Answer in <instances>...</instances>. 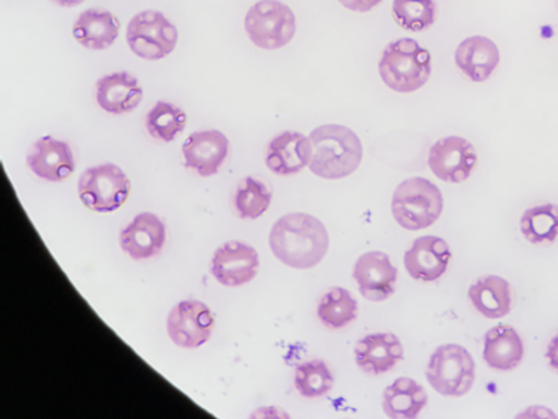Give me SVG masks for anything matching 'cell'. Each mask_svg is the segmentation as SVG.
Returning a JSON list of instances; mask_svg holds the SVG:
<instances>
[{
    "label": "cell",
    "mask_w": 558,
    "mask_h": 419,
    "mask_svg": "<svg viewBox=\"0 0 558 419\" xmlns=\"http://www.w3.org/2000/svg\"><path fill=\"white\" fill-rule=\"evenodd\" d=\"M119 32L121 21L111 11L88 9L77 16L72 34L83 48L100 52L116 44Z\"/></svg>",
    "instance_id": "20"
},
{
    "label": "cell",
    "mask_w": 558,
    "mask_h": 419,
    "mask_svg": "<svg viewBox=\"0 0 558 419\" xmlns=\"http://www.w3.org/2000/svg\"><path fill=\"white\" fill-rule=\"evenodd\" d=\"M186 113L179 106L159 100L146 115V130L157 140L173 141L184 132Z\"/></svg>",
    "instance_id": "27"
},
{
    "label": "cell",
    "mask_w": 558,
    "mask_h": 419,
    "mask_svg": "<svg viewBox=\"0 0 558 419\" xmlns=\"http://www.w3.org/2000/svg\"><path fill=\"white\" fill-rule=\"evenodd\" d=\"M121 247L134 260H146L162 251L167 242V226L150 212L140 213L121 232Z\"/></svg>",
    "instance_id": "17"
},
{
    "label": "cell",
    "mask_w": 558,
    "mask_h": 419,
    "mask_svg": "<svg viewBox=\"0 0 558 419\" xmlns=\"http://www.w3.org/2000/svg\"><path fill=\"white\" fill-rule=\"evenodd\" d=\"M271 190L265 183L254 177H247L238 186L235 209L241 219L255 220L270 208Z\"/></svg>",
    "instance_id": "30"
},
{
    "label": "cell",
    "mask_w": 558,
    "mask_h": 419,
    "mask_svg": "<svg viewBox=\"0 0 558 419\" xmlns=\"http://www.w3.org/2000/svg\"><path fill=\"white\" fill-rule=\"evenodd\" d=\"M50 2L61 5V8L72 9L77 8L84 0H50Z\"/></svg>",
    "instance_id": "34"
},
{
    "label": "cell",
    "mask_w": 558,
    "mask_h": 419,
    "mask_svg": "<svg viewBox=\"0 0 558 419\" xmlns=\"http://www.w3.org/2000/svg\"><path fill=\"white\" fill-rule=\"evenodd\" d=\"M27 165L37 177L60 183L75 172V156L66 141L44 137L33 145Z\"/></svg>",
    "instance_id": "16"
},
{
    "label": "cell",
    "mask_w": 558,
    "mask_h": 419,
    "mask_svg": "<svg viewBox=\"0 0 558 419\" xmlns=\"http://www.w3.org/2000/svg\"><path fill=\"white\" fill-rule=\"evenodd\" d=\"M477 155L474 145L461 137H447L430 147L428 165L438 180L449 184H461L471 177L476 168Z\"/></svg>",
    "instance_id": "10"
},
{
    "label": "cell",
    "mask_w": 558,
    "mask_h": 419,
    "mask_svg": "<svg viewBox=\"0 0 558 419\" xmlns=\"http://www.w3.org/2000/svg\"><path fill=\"white\" fill-rule=\"evenodd\" d=\"M259 269V255L255 248L242 242H227L214 254L210 274L229 287H238L252 282Z\"/></svg>",
    "instance_id": "12"
},
{
    "label": "cell",
    "mask_w": 558,
    "mask_h": 419,
    "mask_svg": "<svg viewBox=\"0 0 558 419\" xmlns=\"http://www.w3.org/2000/svg\"><path fill=\"white\" fill-rule=\"evenodd\" d=\"M359 305L344 287H332L318 303L317 317L329 330H343L357 319Z\"/></svg>",
    "instance_id": "25"
},
{
    "label": "cell",
    "mask_w": 558,
    "mask_h": 419,
    "mask_svg": "<svg viewBox=\"0 0 558 419\" xmlns=\"http://www.w3.org/2000/svg\"><path fill=\"white\" fill-rule=\"evenodd\" d=\"M229 151V138L219 130L193 133L182 145L185 168L195 170L202 177L218 174Z\"/></svg>",
    "instance_id": "14"
},
{
    "label": "cell",
    "mask_w": 558,
    "mask_h": 419,
    "mask_svg": "<svg viewBox=\"0 0 558 419\" xmlns=\"http://www.w3.org/2000/svg\"><path fill=\"white\" fill-rule=\"evenodd\" d=\"M295 15L289 5L279 0H259L250 8L244 19V30L255 47L277 50L292 41Z\"/></svg>",
    "instance_id": "7"
},
{
    "label": "cell",
    "mask_w": 558,
    "mask_h": 419,
    "mask_svg": "<svg viewBox=\"0 0 558 419\" xmlns=\"http://www.w3.org/2000/svg\"><path fill=\"white\" fill-rule=\"evenodd\" d=\"M545 359L548 361L550 370L558 375V333L551 337L548 347H546Z\"/></svg>",
    "instance_id": "32"
},
{
    "label": "cell",
    "mask_w": 558,
    "mask_h": 419,
    "mask_svg": "<svg viewBox=\"0 0 558 419\" xmlns=\"http://www.w3.org/2000/svg\"><path fill=\"white\" fill-rule=\"evenodd\" d=\"M312 155L310 137L299 132H283L267 147L266 165L277 175H294L310 167Z\"/></svg>",
    "instance_id": "18"
},
{
    "label": "cell",
    "mask_w": 558,
    "mask_h": 419,
    "mask_svg": "<svg viewBox=\"0 0 558 419\" xmlns=\"http://www.w3.org/2000/svg\"><path fill=\"white\" fill-rule=\"evenodd\" d=\"M472 307L489 320H499L511 311L512 293L508 281L499 275H486L469 288Z\"/></svg>",
    "instance_id": "23"
},
{
    "label": "cell",
    "mask_w": 558,
    "mask_h": 419,
    "mask_svg": "<svg viewBox=\"0 0 558 419\" xmlns=\"http://www.w3.org/2000/svg\"><path fill=\"white\" fill-rule=\"evenodd\" d=\"M525 356V345L514 328L497 325L484 335L483 359L495 371L515 370Z\"/></svg>",
    "instance_id": "21"
},
{
    "label": "cell",
    "mask_w": 558,
    "mask_h": 419,
    "mask_svg": "<svg viewBox=\"0 0 558 419\" xmlns=\"http://www.w3.org/2000/svg\"><path fill=\"white\" fill-rule=\"evenodd\" d=\"M444 197L430 180L412 177L397 186L391 198V213L407 231L429 229L441 218Z\"/></svg>",
    "instance_id": "4"
},
{
    "label": "cell",
    "mask_w": 558,
    "mask_h": 419,
    "mask_svg": "<svg viewBox=\"0 0 558 419\" xmlns=\"http://www.w3.org/2000/svg\"><path fill=\"white\" fill-rule=\"evenodd\" d=\"M428 405V394L412 378H398L385 389L381 409L389 418H417Z\"/></svg>",
    "instance_id": "24"
},
{
    "label": "cell",
    "mask_w": 558,
    "mask_h": 419,
    "mask_svg": "<svg viewBox=\"0 0 558 419\" xmlns=\"http://www.w3.org/2000/svg\"><path fill=\"white\" fill-rule=\"evenodd\" d=\"M452 251L448 243L435 235L417 237L403 255L408 274L420 282H436L447 273Z\"/></svg>",
    "instance_id": "13"
},
{
    "label": "cell",
    "mask_w": 558,
    "mask_h": 419,
    "mask_svg": "<svg viewBox=\"0 0 558 419\" xmlns=\"http://www.w3.org/2000/svg\"><path fill=\"white\" fill-rule=\"evenodd\" d=\"M335 378L332 371L322 359L305 361L295 368L294 386L306 399H317L332 392Z\"/></svg>",
    "instance_id": "28"
},
{
    "label": "cell",
    "mask_w": 558,
    "mask_h": 419,
    "mask_svg": "<svg viewBox=\"0 0 558 419\" xmlns=\"http://www.w3.org/2000/svg\"><path fill=\"white\" fill-rule=\"evenodd\" d=\"M459 70L470 81L483 83L493 76L500 61L499 49L492 39L475 36L464 39L454 53Z\"/></svg>",
    "instance_id": "22"
},
{
    "label": "cell",
    "mask_w": 558,
    "mask_h": 419,
    "mask_svg": "<svg viewBox=\"0 0 558 419\" xmlns=\"http://www.w3.org/2000/svg\"><path fill=\"white\" fill-rule=\"evenodd\" d=\"M130 189L128 175L113 163L89 168L78 180L80 200L99 213L118 211L126 202Z\"/></svg>",
    "instance_id": "8"
},
{
    "label": "cell",
    "mask_w": 558,
    "mask_h": 419,
    "mask_svg": "<svg viewBox=\"0 0 558 419\" xmlns=\"http://www.w3.org/2000/svg\"><path fill=\"white\" fill-rule=\"evenodd\" d=\"M476 378V365L469 349L459 344H444L430 355L426 379L442 396L459 398L471 392Z\"/></svg>",
    "instance_id": "5"
},
{
    "label": "cell",
    "mask_w": 558,
    "mask_h": 419,
    "mask_svg": "<svg viewBox=\"0 0 558 419\" xmlns=\"http://www.w3.org/2000/svg\"><path fill=\"white\" fill-rule=\"evenodd\" d=\"M313 155L311 172L324 180L354 174L363 160V145L355 132L340 124H324L310 135Z\"/></svg>",
    "instance_id": "2"
},
{
    "label": "cell",
    "mask_w": 558,
    "mask_h": 419,
    "mask_svg": "<svg viewBox=\"0 0 558 419\" xmlns=\"http://www.w3.org/2000/svg\"><path fill=\"white\" fill-rule=\"evenodd\" d=\"M391 13L396 24L405 30L425 32L436 22V0H395Z\"/></svg>",
    "instance_id": "29"
},
{
    "label": "cell",
    "mask_w": 558,
    "mask_h": 419,
    "mask_svg": "<svg viewBox=\"0 0 558 419\" xmlns=\"http://www.w3.org/2000/svg\"><path fill=\"white\" fill-rule=\"evenodd\" d=\"M214 325L213 311L196 299L175 305L167 322L170 340L185 349H195L207 343L213 335Z\"/></svg>",
    "instance_id": "9"
},
{
    "label": "cell",
    "mask_w": 558,
    "mask_h": 419,
    "mask_svg": "<svg viewBox=\"0 0 558 419\" xmlns=\"http://www.w3.org/2000/svg\"><path fill=\"white\" fill-rule=\"evenodd\" d=\"M356 366L372 377L385 375L405 356L401 340L390 332L369 333L354 349Z\"/></svg>",
    "instance_id": "15"
},
{
    "label": "cell",
    "mask_w": 558,
    "mask_h": 419,
    "mask_svg": "<svg viewBox=\"0 0 558 419\" xmlns=\"http://www.w3.org/2000/svg\"><path fill=\"white\" fill-rule=\"evenodd\" d=\"M517 418H557V416L548 407L531 406L520 412Z\"/></svg>",
    "instance_id": "33"
},
{
    "label": "cell",
    "mask_w": 558,
    "mask_h": 419,
    "mask_svg": "<svg viewBox=\"0 0 558 419\" xmlns=\"http://www.w3.org/2000/svg\"><path fill=\"white\" fill-rule=\"evenodd\" d=\"M352 276L362 296L372 303H381L396 293L398 269L389 255L368 251L357 258Z\"/></svg>",
    "instance_id": "11"
},
{
    "label": "cell",
    "mask_w": 558,
    "mask_h": 419,
    "mask_svg": "<svg viewBox=\"0 0 558 419\" xmlns=\"http://www.w3.org/2000/svg\"><path fill=\"white\" fill-rule=\"evenodd\" d=\"M339 2L345 9L355 11V13H368V11L377 8L384 0H339Z\"/></svg>",
    "instance_id": "31"
},
{
    "label": "cell",
    "mask_w": 558,
    "mask_h": 419,
    "mask_svg": "<svg viewBox=\"0 0 558 419\" xmlns=\"http://www.w3.org/2000/svg\"><path fill=\"white\" fill-rule=\"evenodd\" d=\"M521 234L532 245H554L558 239L557 204H539L526 209L520 222Z\"/></svg>",
    "instance_id": "26"
},
{
    "label": "cell",
    "mask_w": 558,
    "mask_h": 419,
    "mask_svg": "<svg viewBox=\"0 0 558 419\" xmlns=\"http://www.w3.org/2000/svg\"><path fill=\"white\" fill-rule=\"evenodd\" d=\"M269 245L279 262L295 270H310L327 257L329 234L312 214L289 213L272 225Z\"/></svg>",
    "instance_id": "1"
},
{
    "label": "cell",
    "mask_w": 558,
    "mask_h": 419,
    "mask_svg": "<svg viewBox=\"0 0 558 419\" xmlns=\"http://www.w3.org/2000/svg\"><path fill=\"white\" fill-rule=\"evenodd\" d=\"M378 67L387 87L396 93L412 94L428 83L432 57L415 39L401 38L387 45Z\"/></svg>",
    "instance_id": "3"
},
{
    "label": "cell",
    "mask_w": 558,
    "mask_h": 419,
    "mask_svg": "<svg viewBox=\"0 0 558 419\" xmlns=\"http://www.w3.org/2000/svg\"><path fill=\"white\" fill-rule=\"evenodd\" d=\"M126 41L140 59L159 61L174 52L179 32L161 11L145 10L129 22Z\"/></svg>",
    "instance_id": "6"
},
{
    "label": "cell",
    "mask_w": 558,
    "mask_h": 419,
    "mask_svg": "<svg viewBox=\"0 0 558 419\" xmlns=\"http://www.w3.org/2000/svg\"><path fill=\"white\" fill-rule=\"evenodd\" d=\"M144 99V89L138 78L130 72H113L96 83V101L102 111L123 115L134 111Z\"/></svg>",
    "instance_id": "19"
}]
</instances>
